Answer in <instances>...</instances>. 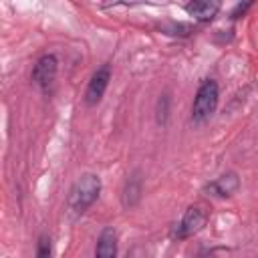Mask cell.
<instances>
[{
    "instance_id": "6da1fadb",
    "label": "cell",
    "mask_w": 258,
    "mask_h": 258,
    "mask_svg": "<svg viewBox=\"0 0 258 258\" xmlns=\"http://www.w3.org/2000/svg\"><path fill=\"white\" fill-rule=\"evenodd\" d=\"M101 177L97 173H83L71 187L69 194V212L73 216H83L101 194Z\"/></svg>"
},
{
    "instance_id": "7a4b0ae2",
    "label": "cell",
    "mask_w": 258,
    "mask_h": 258,
    "mask_svg": "<svg viewBox=\"0 0 258 258\" xmlns=\"http://www.w3.org/2000/svg\"><path fill=\"white\" fill-rule=\"evenodd\" d=\"M218 101H220V87L214 79H206L202 81V85L196 91L194 103H191V121L196 125L206 123L218 109Z\"/></svg>"
},
{
    "instance_id": "3957f363",
    "label": "cell",
    "mask_w": 258,
    "mask_h": 258,
    "mask_svg": "<svg viewBox=\"0 0 258 258\" xmlns=\"http://www.w3.org/2000/svg\"><path fill=\"white\" fill-rule=\"evenodd\" d=\"M109 81H111V64L105 62L91 75V79L87 83V89L83 95V101L87 107H97L103 101V95L109 87Z\"/></svg>"
},
{
    "instance_id": "277c9868",
    "label": "cell",
    "mask_w": 258,
    "mask_h": 258,
    "mask_svg": "<svg viewBox=\"0 0 258 258\" xmlns=\"http://www.w3.org/2000/svg\"><path fill=\"white\" fill-rule=\"evenodd\" d=\"M206 222H208V214H206L200 206H189V208L183 212L179 224L175 226L173 238H175V240H187V238L196 236V234L206 226Z\"/></svg>"
},
{
    "instance_id": "5b68a950",
    "label": "cell",
    "mask_w": 258,
    "mask_h": 258,
    "mask_svg": "<svg viewBox=\"0 0 258 258\" xmlns=\"http://www.w3.org/2000/svg\"><path fill=\"white\" fill-rule=\"evenodd\" d=\"M56 73H58V60L52 52H46L42 56L36 58L34 67H32V83L42 89V91H48V87L54 83L56 79Z\"/></svg>"
},
{
    "instance_id": "8992f818",
    "label": "cell",
    "mask_w": 258,
    "mask_h": 258,
    "mask_svg": "<svg viewBox=\"0 0 258 258\" xmlns=\"http://www.w3.org/2000/svg\"><path fill=\"white\" fill-rule=\"evenodd\" d=\"M240 187V177L236 171H226L222 175H218L214 181H210L206 185V191H210L216 198H230L238 191Z\"/></svg>"
},
{
    "instance_id": "52a82bcc",
    "label": "cell",
    "mask_w": 258,
    "mask_h": 258,
    "mask_svg": "<svg viewBox=\"0 0 258 258\" xmlns=\"http://www.w3.org/2000/svg\"><path fill=\"white\" fill-rule=\"evenodd\" d=\"M95 258H117V232L107 226L101 230L95 244Z\"/></svg>"
},
{
    "instance_id": "ba28073f",
    "label": "cell",
    "mask_w": 258,
    "mask_h": 258,
    "mask_svg": "<svg viewBox=\"0 0 258 258\" xmlns=\"http://www.w3.org/2000/svg\"><path fill=\"white\" fill-rule=\"evenodd\" d=\"M183 10L189 16H194L196 20H200V22H210L220 12V2H214V0H194V2H187L183 6Z\"/></svg>"
},
{
    "instance_id": "9c48e42d",
    "label": "cell",
    "mask_w": 258,
    "mask_h": 258,
    "mask_svg": "<svg viewBox=\"0 0 258 258\" xmlns=\"http://www.w3.org/2000/svg\"><path fill=\"white\" fill-rule=\"evenodd\" d=\"M141 194H143V177H141V171L135 169L129 173L127 181H125V187H123V206L125 208H133L139 200H141Z\"/></svg>"
},
{
    "instance_id": "30bf717a",
    "label": "cell",
    "mask_w": 258,
    "mask_h": 258,
    "mask_svg": "<svg viewBox=\"0 0 258 258\" xmlns=\"http://www.w3.org/2000/svg\"><path fill=\"white\" fill-rule=\"evenodd\" d=\"M155 113H157V123H159V125H165V123H167V117H169V95H167V93L159 95Z\"/></svg>"
},
{
    "instance_id": "8fae6325",
    "label": "cell",
    "mask_w": 258,
    "mask_h": 258,
    "mask_svg": "<svg viewBox=\"0 0 258 258\" xmlns=\"http://www.w3.org/2000/svg\"><path fill=\"white\" fill-rule=\"evenodd\" d=\"M36 258H52V244H50V238L46 234H40L38 236V242H36Z\"/></svg>"
},
{
    "instance_id": "7c38bea8",
    "label": "cell",
    "mask_w": 258,
    "mask_h": 258,
    "mask_svg": "<svg viewBox=\"0 0 258 258\" xmlns=\"http://www.w3.org/2000/svg\"><path fill=\"white\" fill-rule=\"evenodd\" d=\"M250 6H252V2H244V4H236V8H234V10L230 12V18H234V20H236V18H240V16H244V14H246V10H248Z\"/></svg>"
},
{
    "instance_id": "4fadbf2b",
    "label": "cell",
    "mask_w": 258,
    "mask_h": 258,
    "mask_svg": "<svg viewBox=\"0 0 258 258\" xmlns=\"http://www.w3.org/2000/svg\"><path fill=\"white\" fill-rule=\"evenodd\" d=\"M139 252H141V248H133V250L127 254V258H143V256H137Z\"/></svg>"
}]
</instances>
